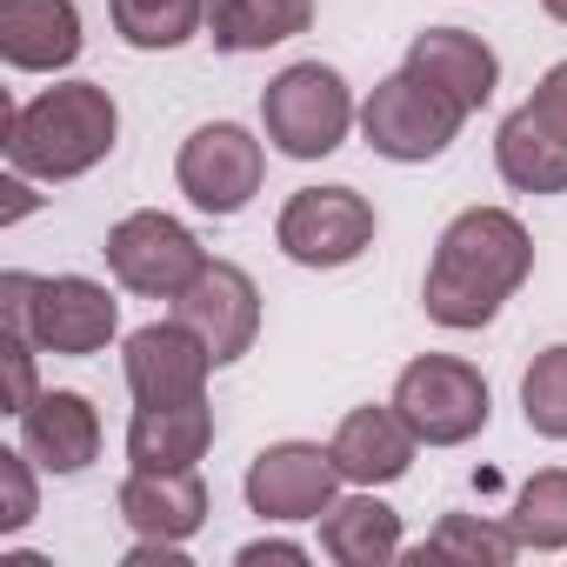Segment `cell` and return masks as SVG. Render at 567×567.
<instances>
[{
  "instance_id": "cell-1",
  "label": "cell",
  "mask_w": 567,
  "mask_h": 567,
  "mask_svg": "<svg viewBox=\"0 0 567 567\" xmlns=\"http://www.w3.org/2000/svg\"><path fill=\"white\" fill-rule=\"evenodd\" d=\"M534 274V240L507 207H467L447 220L421 308L441 328H487L501 315V301Z\"/></svg>"
},
{
  "instance_id": "cell-2",
  "label": "cell",
  "mask_w": 567,
  "mask_h": 567,
  "mask_svg": "<svg viewBox=\"0 0 567 567\" xmlns=\"http://www.w3.org/2000/svg\"><path fill=\"white\" fill-rule=\"evenodd\" d=\"M121 134V107L107 87L94 81H68L34 94L28 107H14L8 121V161L14 174H41V181H74L87 167H101L114 154Z\"/></svg>"
},
{
  "instance_id": "cell-3",
  "label": "cell",
  "mask_w": 567,
  "mask_h": 567,
  "mask_svg": "<svg viewBox=\"0 0 567 567\" xmlns=\"http://www.w3.org/2000/svg\"><path fill=\"white\" fill-rule=\"evenodd\" d=\"M0 321H8V334L41 341L48 354H101L121 328V308L87 274H0Z\"/></svg>"
},
{
  "instance_id": "cell-4",
  "label": "cell",
  "mask_w": 567,
  "mask_h": 567,
  "mask_svg": "<svg viewBox=\"0 0 567 567\" xmlns=\"http://www.w3.org/2000/svg\"><path fill=\"white\" fill-rule=\"evenodd\" d=\"M260 121H267V141L288 154V161H321L348 141L354 127V94L334 68L321 61H295L280 68L260 94Z\"/></svg>"
},
{
  "instance_id": "cell-5",
  "label": "cell",
  "mask_w": 567,
  "mask_h": 567,
  "mask_svg": "<svg viewBox=\"0 0 567 567\" xmlns=\"http://www.w3.org/2000/svg\"><path fill=\"white\" fill-rule=\"evenodd\" d=\"M461 121H467V107L454 94H441L434 81H421L414 68L388 74L368 94V107H361L368 147L388 154V161H434V154H447V141L461 134Z\"/></svg>"
},
{
  "instance_id": "cell-6",
  "label": "cell",
  "mask_w": 567,
  "mask_h": 567,
  "mask_svg": "<svg viewBox=\"0 0 567 567\" xmlns=\"http://www.w3.org/2000/svg\"><path fill=\"white\" fill-rule=\"evenodd\" d=\"M501 181L520 194H567V61L540 74L527 107H514L494 134Z\"/></svg>"
},
{
  "instance_id": "cell-7",
  "label": "cell",
  "mask_w": 567,
  "mask_h": 567,
  "mask_svg": "<svg viewBox=\"0 0 567 567\" xmlns=\"http://www.w3.org/2000/svg\"><path fill=\"white\" fill-rule=\"evenodd\" d=\"M394 408L427 447H461L487 427V381L454 354H421L394 381Z\"/></svg>"
},
{
  "instance_id": "cell-8",
  "label": "cell",
  "mask_w": 567,
  "mask_h": 567,
  "mask_svg": "<svg viewBox=\"0 0 567 567\" xmlns=\"http://www.w3.org/2000/svg\"><path fill=\"white\" fill-rule=\"evenodd\" d=\"M107 267L121 288L147 295V301H181L194 288V274L207 267L200 240L174 220V214H127L114 234H107Z\"/></svg>"
},
{
  "instance_id": "cell-9",
  "label": "cell",
  "mask_w": 567,
  "mask_h": 567,
  "mask_svg": "<svg viewBox=\"0 0 567 567\" xmlns=\"http://www.w3.org/2000/svg\"><path fill=\"white\" fill-rule=\"evenodd\" d=\"M274 240L301 267H348L374 247V207L354 187H301L280 207Z\"/></svg>"
},
{
  "instance_id": "cell-10",
  "label": "cell",
  "mask_w": 567,
  "mask_h": 567,
  "mask_svg": "<svg viewBox=\"0 0 567 567\" xmlns=\"http://www.w3.org/2000/svg\"><path fill=\"white\" fill-rule=\"evenodd\" d=\"M260 141L234 121H207L181 141V161H174V181L181 194L200 207V214H240L254 194H260Z\"/></svg>"
},
{
  "instance_id": "cell-11",
  "label": "cell",
  "mask_w": 567,
  "mask_h": 567,
  "mask_svg": "<svg viewBox=\"0 0 567 567\" xmlns=\"http://www.w3.org/2000/svg\"><path fill=\"white\" fill-rule=\"evenodd\" d=\"M341 461L334 447H315V441H280V447H260L254 467H247V507L260 520H321L334 507V487H341Z\"/></svg>"
},
{
  "instance_id": "cell-12",
  "label": "cell",
  "mask_w": 567,
  "mask_h": 567,
  "mask_svg": "<svg viewBox=\"0 0 567 567\" xmlns=\"http://www.w3.org/2000/svg\"><path fill=\"white\" fill-rule=\"evenodd\" d=\"M174 321L207 341L214 368H227V361H240V354L254 348V334H260V288H254L234 260H207V267L194 274V288L174 301Z\"/></svg>"
},
{
  "instance_id": "cell-13",
  "label": "cell",
  "mask_w": 567,
  "mask_h": 567,
  "mask_svg": "<svg viewBox=\"0 0 567 567\" xmlns=\"http://www.w3.org/2000/svg\"><path fill=\"white\" fill-rule=\"evenodd\" d=\"M214 374V354L194 328L167 321V328H141L127 334V388L134 401H194Z\"/></svg>"
},
{
  "instance_id": "cell-14",
  "label": "cell",
  "mask_w": 567,
  "mask_h": 567,
  "mask_svg": "<svg viewBox=\"0 0 567 567\" xmlns=\"http://www.w3.org/2000/svg\"><path fill=\"white\" fill-rule=\"evenodd\" d=\"M121 520L141 540H187L207 520V481L194 467H134L121 481Z\"/></svg>"
},
{
  "instance_id": "cell-15",
  "label": "cell",
  "mask_w": 567,
  "mask_h": 567,
  "mask_svg": "<svg viewBox=\"0 0 567 567\" xmlns=\"http://www.w3.org/2000/svg\"><path fill=\"white\" fill-rule=\"evenodd\" d=\"M21 447L48 474H81L101 454V414H94V401L74 394V388L34 394V408H21Z\"/></svg>"
},
{
  "instance_id": "cell-16",
  "label": "cell",
  "mask_w": 567,
  "mask_h": 567,
  "mask_svg": "<svg viewBox=\"0 0 567 567\" xmlns=\"http://www.w3.org/2000/svg\"><path fill=\"white\" fill-rule=\"evenodd\" d=\"M81 54L74 0H0V61L21 74H54Z\"/></svg>"
},
{
  "instance_id": "cell-17",
  "label": "cell",
  "mask_w": 567,
  "mask_h": 567,
  "mask_svg": "<svg viewBox=\"0 0 567 567\" xmlns=\"http://www.w3.org/2000/svg\"><path fill=\"white\" fill-rule=\"evenodd\" d=\"M334 461H341V474L348 481H361V487H388V481H401L408 467H414V427L401 421V408L388 401V408H354L341 427H334Z\"/></svg>"
},
{
  "instance_id": "cell-18",
  "label": "cell",
  "mask_w": 567,
  "mask_h": 567,
  "mask_svg": "<svg viewBox=\"0 0 567 567\" xmlns=\"http://www.w3.org/2000/svg\"><path fill=\"white\" fill-rule=\"evenodd\" d=\"M408 68H414L421 81H434L441 94H454L467 114H474V107L494 94V81H501L494 48H487L481 34H461V28H427V34H414Z\"/></svg>"
},
{
  "instance_id": "cell-19",
  "label": "cell",
  "mask_w": 567,
  "mask_h": 567,
  "mask_svg": "<svg viewBox=\"0 0 567 567\" xmlns=\"http://www.w3.org/2000/svg\"><path fill=\"white\" fill-rule=\"evenodd\" d=\"M214 441V414L207 394L194 401H141L134 427H127V461L134 467H194Z\"/></svg>"
},
{
  "instance_id": "cell-20",
  "label": "cell",
  "mask_w": 567,
  "mask_h": 567,
  "mask_svg": "<svg viewBox=\"0 0 567 567\" xmlns=\"http://www.w3.org/2000/svg\"><path fill=\"white\" fill-rule=\"evenodd\" d=\"M315 0H207V41L220 54H260L308 34Z\"/></svg>"
},
{
  "instance_id": "cell-21",
  "label": "cell",
  "mask_w": 567,
  "mask_h": 567,
  "mask_svg": "<svg viewBox=\"0 0 567 567\" xmlns=\"http://www.w3.org/2000/svg\"><path fill=\"white\" fill-rule=\"evenodd\" d=\"M321 547L341 560V567H381L401 554V514L374 494H354V501H334L321 514Z\"/></svg>"
},
{
  "instance_id": "cell-22",
  "label": "cell",
  "mask_w": 567,
  "mask_h": 567,
  "mask_svg": "<svg viewBox=\"0 0 567 567\" xmlns=\"http://www.w3.org/2000/svg\"><path fill=\"white\" fill-rule=\"evenodd\" d=\"M127 48H181L207 28V0H107Z\"/></svg>"
},
{
  "instance_id": "cell-23",
  "label": "cell",
  "mask_w": 567,
  "mask_h": 567,
  "mask_svg": "<svg viewBox=\"0 0 567 567\" xmlns=\"http://www.w3.org/2000/svg\"><path fill=\"white\" fill-rule=\"evenodd\" d=\"M520 554V534L514 527H494V520H481V514H447L434 534H427V547L414 554L421 567L434 560H467V567H507Z\"/></svg>"
},
{
  "instance_id": "cell-24",
  "label": "cell",
  "mask_w": 567,
  "mask_h": 567,
  "mask_svg": "<svg viewBox=\"0 0 567 567\" xmlns=\"http://www.w3.org/2000/svg\"><path fill=\"white\" fill-rule=\"evenodd\" d=\"M514 534H520V547H540V554L567 547V467H547V474H534L520 487Z\"/></svg>"
},
{
  "instance_id": "cell-25",
  "label": "cell",
  "mask_w": 567,
  "mask_h": 567,
  "mask_svg": "<svg viewBox=\"0 0 567 567\" xmlns=\"http://www.w3.org/2000/svg\"><path fill=\"white\" fill-rule=\"evenodd\" d=\"M520 414H527L534 434L567 441V348L534 354V368H527V381H520Z\"/></svg>"
},
{
  "instance_id": "cell-26",
  "label": "cell",
  "mask_w": 567,
  "mask_h": 567,
  "mask_svg": "<svg viewBox=\"0 0 567 567\" xmlns=\"http://www.w3.org/2000/svg\"><path fill=\"white\" fill-rule=\"evenodd\" d=\"M28 461H34L28 447H21V454H0V494H8V514H0V527H8V534L34 520V474H28Z\"/></svg>"
},
{
  "instance_id": "cell-27",
  "label": "cell",
  "mask_w": 567,
  "mask_h": 567,
  "mask_svg": "<svg viewBox=\"0 0 567 567\" xmlns=\"http://www.w3.org/2000/svg\"><path fill=\"white\" fill-rule=\"evenodd\" d=\"M34 348L41 341H28V334H8V348H0V361H8V414L34 408Z\"/></svg>"
},
{
  "instance_id": "cell-28",
  "label": "cell",
  "mask_w": 567,
  "mask_h": 567,
  "mask_svg": "<svg viewBox=\"0 0 567 567\" xmlns=\"http://www.w3.org/2000/svg\"><path fill=\"white\" fill-rule=\"evenodd\" d=\"M267 560H280V567H288V560H308L295 540H254V547H240V567H267Z\"/></svg>"
},
{
  "instance_id": "cell-29",
  "label": "cell",
  "mask_w": 567,
  "mask_h": 567,
  "mask_svg": "<svg viewBox=\"0 0 567 567\" xmlns=\"http://www.w3.org/2000/svg\"><path fill=\"white\" fill-rule=\"evenodd\" d=\"M0 194H8V220H21V214L34 207V194H28V181H8V187H0Z\"/></svg>"
},
{
  "instance_id": "cell-30",
  "label": "cell",
  "mask_w": 567,
  "mask_h": 567,
  "mask_svg": "<svg viewBox=\"0 0 567 567\" xmlns=\"http://www.w3.org/2000/svg\"><path fill=\"white\" fill-rule=\"evenodd\" d=\"M540 8H547V14H554V21H567V0H540Z\"/></svg>"
}]
</instances>
